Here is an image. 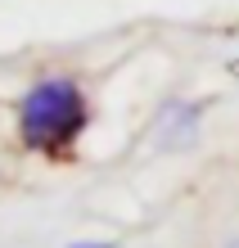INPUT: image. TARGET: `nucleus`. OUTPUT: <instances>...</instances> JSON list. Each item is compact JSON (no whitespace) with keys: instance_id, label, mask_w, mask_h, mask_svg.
Here are the masks:
<instances>
[{"instance_id":"20e7f679","label":"nucleus","mask_w":239,"mask_h":248,"mask_svg":"<svg viewBox=\"0 0 239 248\" xmlns=\"http://www.w3.org/2000/svg\"><path fill=\"white\" fill-rule=\"evenodd\" d=\"M226 248H239V239H230V244H226Z\"/></svg>"},{"instance_id":"f257e3e1","label":"nucleus","mask_w":239,"mask_h":248,"mask_svg":"<svg viewBox=\"0 0 239 248\" xmlns=\"http://www.w3.org/2000/svg\"><path fill=\"white\" fill-rule=\"evenodd\" d=\"M14 131L27 154L64 158L77 149V140L91 131V95L77 77L50 72L36 77L14 104Z\"/></svg>"},{"instance_id":"7ed1b4c3","label":"nucleus","mask_w":239,"mask_h":248,"mask_svg":"<svg viewBox=\"0 0 239 248\" xmlns=\"http://www.w3.org/2000/svg\"><path fill=\"white\" fill-rule=\"evenodd\" d=\"M72 248H109V244H72Z\"/></svg>"},{"instance_id":"f03ea898","label":"nucleus","mask_w":239,"mask_h":248,"mask_svg":"<svg viewBox=\"0 0 239 248\" xmlns=\"http://www.w3.org/2000/svg\"><path fill=\"white\" fill-rule=\"evenodd\" d=\"M199 136V108L194 104H167L158 118V140L162 144H190Z\"/></svg>"}]
</instances>
